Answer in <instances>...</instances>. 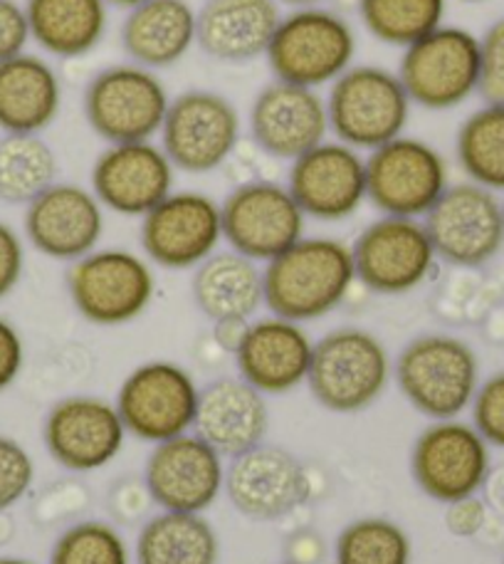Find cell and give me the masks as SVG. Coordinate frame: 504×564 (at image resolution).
<instances>
[{
    "label": "cell",
    "instance_id": "30bf717a",
    "mask_svg": "<svg viewBox=\"0 0 504 564\" xmlns=\"http://www.w3.org/2000/svg\"><path fill=\"white\" fill-rule=\"evenodd\" d=\"M240 132V112L226 95L213 89H186L171 97L158 137L176 171L210 174L235 154Z\"/></svg>",
    "mask_w": 504,
    "mask_h": 564
},
{
    "label": "cell",
    "instance_id": "d6986e66",
    "mask_svg": "<svg viewBox=\"0 0 504 564\" xmlns=\"http://www.w3.org/2000/svg\"><path fill=\"white\" fill-rule=\"evenodd\" d=\"M311 482L302 460L282 446L250 448L226 470V496L250 520L270 522L287 518L309 500Z\"/></svg>",
    "mask_w": 504,
    "mask_h": 564
},
{
    "label": "cell",
    "instance_id": "f907efd6",
    "mask_svg": "<svg viewBox=\"0 0 504 564\" xmlns=\"http://www.w3.org/2000/svg\"><path fill=\"white\" fill-rule=\"evenodd\" d=\"M287 564H299V562H287Z\"/></svg>",
    "mask_w": 504,
    "mask_h": 564
},
{
    "label": "cell",
    "instance_id": "d4e9b609",
    "mask_svg": "<svg viewBox=\"0 0 504 564\" xmlns=\"http://www.w3.org/2000/svg\"><path fill=\"white\" fill-rule=\"evenodd\" d=\"M270 429L265 394L240 377H223L200 389L194 431L223 458L260 446Z\"/></svg>",
    "mask_w": 504,
    "mask_h": 564
},
{
    "label": "cell",
    "instance_id": "ab89813d",
    "mask_svg": "<svg viewBox=\"0 0 504 564\" xmlns=\"http://www.w3.org/2000/svg\"><path fill=\"white\" fill-rule=\"evenodd\" d=\"M30 43V25L25 6L18 0H0V63L25 53Z\"/></svg>",
    "mask_w": 504,
    "mask_h": 564
},
{
    "label": "cell",
    "instance_id": "e0dca14e",
    "mask_svg": "<svg viewBox=\"0 0 504 564\" xmlns=\"http://www.w3.org/2000/svg\"><path fill=\"white\" fill-rule=\"evenodd\" d=\"M226 470L223 456L196 431H188L151 448L144 488L161 510L204 516L226 490Z\"/></svg>",
    "mask_w": 504,
    "mask_h": 564
},
{
    "label": "cell",
    "instance_id": "44dd1931",
    "mask_svg": "<svg viewBox=\"0 0 504 564\" xmlns=\"http://www.w3.org/2000/svg\"><path fill=\"white\" fill-rule=\"evenodd\" d=\"M25 236L37 253L75 263L105 236V206L92 188L55 181L25 206Z\"/></svg>",
    "mask_w": 504,
    "mask_h": 564
},
{
    "label": "cell",
    "instance_id": "f546056e",
    "mask_svg": "<svg viewBox=\"0 0 504 564\" xmlns=\"http://www.w3.org/2000/svg\"><path fill=\"white\" fill-rule=\"evenodd\" d=\"M30 40L57 59H77L102 45L107 0H25Z\"/></svg>",
    "mask_w": 504,
    "mask_h": 564
},
{
    "label": "cell",
    "instance_id": "8d00e7d4",
    "mask_svg": "<svg viewBox=\"0 0 504 564\" xmlns=\"http://www.w3.org/2000/svg\"><path fill=\"white\" fill-rule=\"evenodd\" d=\"M35 480V463L18 441L0 436V512L28 496Z\"/></svg>",
    "mask_w": 504,
    "mask_h": 564
},
{
    "label": "cell",
    "instance_id": "2e32d148",
    "mask_svg": "<svg viewBox=\"0 0 504 564\" xmlns=\"http://www.w3.org/2000/svg\"><path fill=\"white\" fill-rule=\"evenodd\" d=\"M220 240V204L200 191H174L141 218V248L149 263L166 270H196L218 253Z\"/></svg>",
    "mask_w": 504,
    "mask_h": 564
},
{
    "label": "cell",
    "instance_id": "681fc988",
    "mask_svg": "<svg viewBox=\"0 0 504 564\" xmlns=\"http://www.w3.org/2000/svg\"><path fill=\"white\" fill-rule=\"evenodd\" d=\"M465 3H482V0H465Z\"/></svg>",
    "mask_w": 504,
    "mask_h": 564
},
{
    "label": "cell",
    "instance_id": "60d3db41",
    "mask_svg": "<svg viewBox=\"0 0 504 564\" xmlns=\"http://www.w3.org/2000/svg\"><path fill=\"white\" fill-rule=\"evenodd\" d=\"M25 270L23 240L13 228L0 220V300H6L18 288Z\"/></svg>",
    "mask_w": 504,
    "mask_h": 564
},
{
    "label": "cell",
    "instance_id": "ee69618b",
    "mask_svg": "<svg viewBox=\"0 0 504 564\" xmlns=\"http://www.w3.org/2000/svg\"><path fill=\"white\" fill-rule=\"evenodd\" d=\"M245 329H248V322H218L216 325L218 345L228 351H235L240 339L245 335Z\"/></svg>",
    "mask_w": 504,
    "mask_h": 564
},
{
    "label": "cell",
    "instance_id": "836d02e7",
    "mask_svg": "<svg viewBox=\"0 0 504 564\" xmlns=\"http://www.w3.org/2000/svg\"><path fill=\"white\" fill-rule=\"evenodd\" d=\"M448 0H359L366 33L383 45L406 50L446 25Z\"/></svg>",
    "mask_w": 504,
    "mask_h": 564
},
{
    "label": "cell",
    "instance_id": "7402d4cb",
    "mask_svg": "<svg viewBox=\"0 0 504 564\" xmlns=\"http://www.w3.org/2000/svg\"><path fill=\"white\" fill-rule=\"evenodd\" d=\"M250 137L265 154L295 161L331 137L327 97L319 89L272 79L250 105Z\"/></svg>",
    "mask_w": 504,
    "mask_h": 564
},
{
    "label": "cell",
    "instance_id": "ac0fdd59",
    "mask_svg": "<svg viewBox=\"0 0 504 564\" xmlns=\"http://www.w3.org/2000/svg\"><path fill=\"white\" fill-rule=\"evenodd\" d=\"M287 188L307 218L347 220L366 200V156L329 137L292 161Z\"/></svg>",
    "mask_w": 504,
    "mask_h": 564
},
{
    "label": "cell",
    "instance_id": "8fae6325",
    "mask_svg": "<svg viewBox=\"0 0 504 564\" xmlns=\"http://www.w3.org/2000/svg\"><path fill=\"white\" fill-rule=\"evenodd\" d=\"M198 397L200 389L186 367L156 359L129 371L114 406L127 433L156 446L194 431Z\"/></svg>",
    "mask_w": 504,
    "mask_h": 564
},
{
    "label": "cell",
    "instance_id": "74e56055",
    "mask_svg": "<svg viewBox=\"0 0 504 564\" xmlns=\"http://www.w3.org/2000/svg\"><path fill=\"white\" fill-rule=\"evenodd\" d=\"M472 426L490 446L504 448V371L480 381V389L472 399Z\"/></svg>",
    "mask_w": 504,
    "mask_h": 564
},
{
    "label": "cell",
    "instance_id": "4dcf8cb0",
    "mask_svg": "<svg viewBox=\"0 0 504 564\" xmlns=\"http://www.w3.org/2000/svg\"><path fill=\"white\" fill-rule=\"evenodd\" d=\"M218 532L200 512L161 510L136 540V564H218Z\"/></svg>",
    "mask_w": 504,
    "mask_h": 564
},
{
    "label": "cell",
    "instance_id": "484cf974",
    "mask_svg": "<svg viewBox=\"0 0 504 564\" xmlns=\"http://www.w3.org/2000/svg\"><path fill=\"white\" fill-rule=\"evenodd\" d=\"M282 20L277 0H206L198 10L196 45L223 65L265 57Z\"/></svg>",
    "mask_w": 504,
    "mask_h": 564
},
{
    "label": "cell",
    "instance_id": "52a82bcc",
    "mask_svg": "<svg viewBox=\"0 0 504 564\" xmlns=\"http://www.w3.org/2000/svg\"><path fill=\"white\" fill-rule=\"evenodd\" d=\"M85 119L107 144L154 141L171 105V95L154 69L119 63L97 73L85 89Z\"/></svg>",
    "mask_w": 504,
    "mask_h": 564
},
{
    "label": "cell",
    "instance_id": "7dc6e473",
    "mask_svg": "<svg viewBox=\"0 0 504 564\" xmlns=\"http://www.w3.org/2000/svg\"><path fill=\"white\" fill-rule=\"evenodd\" d=\"M109 6H117V8H127V10H131V8H136V6H141V3H146V0H107Z\"/></svg>",
    "mask_w": 504,
    "mask_h": 564
},
{
    "label": "cell",
    "instance_id": "9c48e42d",
    "mask_svg": "<svg viewBox=\"0 0 504 564\" xmlns=\"http://www.w3.org/2000/svg\"><path fill=\"white\" fill-rule=\"evenodd\" d=\"M448 186V161L426 139L401 134L369 151L366 200L381 216L426 218Z\"/></svg>",
    "mask_w": 504,
    "mask_h": 564
},
{
    "label": "cell",
    "instance_id": "4fadbf2b",
    "mask_svg": "<svg viewBox=\"0 0 504 564\" xmlns=\"http://www.w3.org/2000/svg\"><path fill=\"white\" fill-rule=\"evenodd\" d=\"M438 260L456 268H482L504 248V204L495 191L472 181L450 184L423 218Z\"/></svg>",
    "mask_w": 504,
    "mask_h": 564
},
{
    "label": "cell",
    "instance_id": "e575fe53",
    "mask_svg": "<svg viewBox=\"0 0 504 564\" xmlns=\"http://www.w3.org/2000/svg\"><path fill=\"white\" fill-rule=\"evenodd\" d=\"M335 557V564H410L413 545L398 522L361 518L341 530Z\"/></svg>",
    "mask_w": 504,
    "mask_h": 564
},
{
    "label": "cell",
    "instance_id": "cb8c5ba5",
    "mask_svg": "<svg viewBox=\"0 0 504 564\" xmlns=\"http://www.w3.org/2000/svg\"><path fill=\"white\" fill-rule=\"evenodd\" d=\"M233 355L240 379H245L260 394L282 397L307 384L315 339L302 322L270 315L248 322Z\"/></svg>",
    "mask_w": 504,
    "mask_h": 564
},
{
    "label": "cell",
    "instance_id": "1f68e13d",
    "mask_svg": "<svg viewBox=\"0 0 504 564\" xmlns=\"http://www.w3.org/2000/svg\"><path fill=\"white\" fill-rule=\"evenodd\" d=\"M57 154L40 134L0 137V200L28 206L57 181Z\"/></svg>",
    "mask_w": 504,
    "mask_h": 564
},
{
    "label": "cell",
    "instance_id": "7bdbcfd3",
    "mask_svg": "<svg viewBox=\"0 0 504 564\" xmlns=\"http://www.w3.org/2000/svg\"><path fill=\"white\" fill-rule=\"evenodd\" d=\"M25 365V345L20 332L10 325L6 317H0V391L15 384Z\"/></svg>",
    "mask_w": 504,
    "mask_h": 564
},
{
    "label": "cell",
    "instance_id": "d6a6232c",
    "mask_svg": "<svg viewBox=\"0 0 504 564\" xmlns=\"http://www.w3.org/2000/svg\"><path fill=\"white\" fill-rule=\"evenodd\" d=\"M456 156L468 181L504 191V105H485L458 129Z\"/></svg>",
    "mask_w": 504,
    "mask_h": 564
},
{
    "label": "cell",
    "instance_id": "277c9868",
    "mask_svg": "<svg viewBox=\"0 0 504 564\" xmlns=\"http://www.w3.org/2000/svg\"><path fill=\"white\" fill-rule=\"evenodd\" d=\"M357 33L337 10L309 6L282 15L267 50L275 79L319 89L354 67Z\"/></svg>",
    "mask_w": 504,
    "mask_h": 564
},
{
    "label": "cell",
    "instance_id": "f35d334b",
    "mask_svg": "<svg viewBox=\"0 0 504 564\" xmlns=\"http://www.w3.org/2000/svg\"><path fill=\"white\" fill-rule=\"evenodd\" d=\"M480 97L485 105H504V18L480 37Z\"/></svg>",
    "mask_w": 504,
    "mask_h": 564
},
{
    "label": "cell",
    "instance_id": "5b68a950",
    "mask_svg": "<svg viewBox=\"0 0 504 564\" xmlns=\"http://www.w3.org/2000/svg\"><path fill=\"white\" fill-rule=\"evenodd\" d=\"M413 102L398 73L379 65H354L329 85L331 137L359 151H374L406 134Z\"/></svg>",
    "mask_w": 504,
    "mask_h": 564
},
{
    "label": "cell",
    "instance_id": "603a6c76",
    "mask_svg": "<svg viewBox=\"0 0 504 564\" xmlns=\"http://www.w3.org/2000/svg\"><path fill=\"white\" fill-rule=\"evenodd\" d=\"M43 438L59 466L89 473L109 466L122 453L127 429L112 401L67 397L50 409Z\"/></svg>",
    "mask_w": 504,
    "mask_h": 564
},
{
    "label": "cell",
    "instance_id": "83f0119b",
    "mask_svg": "<svg viewBox=\"0 0 504 564\" xmlns=\"http://www.w3.org/2000/svg\"><path fill=\"white\" fill-rule=\"evenodd\" d=\"M63 109V83L45 57L20 53L0 63L3 134H43Z\"/></svg>",
    "mask_w": 504,
    "mask_h": 564
},
{
    "label": "cell",
    "instance_id": "ffe728a7",
    "mask_svg": "<svg viewBox=\"0 0 504 564\" xmlns=\"http://www.w3.org/2000/svg\"><path fill=\"white\" fill-rule=\"evenodd\" d=\"M176 191V166L154 141L109 144L92 166V194L107 210L144 218Z\"/></svg>",
    "mask_w": 504,
    "mask_h": 564
},
{
    "label": "cell",
    "instance_id": "9a60e30c",
    "mask_svg": "<svg viewBox=\"0 0 504 564\" xmlns=\"http://www.w3.org/2000/svg\"><path fill=\"white\" fill-rule=\"evenodd\" d=\"M223 240L230 250L255 263H270L305 238L307 216L287 184L248 181L220 204Z\"/></svg>",
    "mask_w": 504,
    "mask_h": 564
},
{
    "label": "cell",
    "instance_id": "f6af8a7d",
    "mask_svg": "<svg viewBox=\"0 0 504 564\" xmlns=\"http://www.w3.org/2000/svg\"><path fill=\"white\" fill-rule=\"evenodd\" d=\"M482 490L487 492L490 506L504 516V466L497 470L495 468L490 470V476L485 480V486H482Z\"/></svg>",
    "mask_w": 504,
    "mask_h": 564
},
{
    "label": "cell",
    "instance_id": "4316f807",
    "mask_svg": "<svg viewBox=\"0 0 504 564\" xmlns=\"http://www.w3.org/2000/svg\"><path fill=\"white\" fill-rule=\"evenodd\" d=\"M198 10L188 0H146L131 8L122 23L129 63L158 69L174 67L196 45Z\"/></svg>",
    "mask_w": 504,
    "mask_h": 564
},
{
    "label": "cell",
    "instance_id": "3957f363",
    "mask_svg": "<svg viewBox=\"0 0 504 564\" xmlns=\"http://www.w3.org/2000/svg\"><path fill=\"white\" fill-rule=\"evenodd\" d=\"M391 377V355L374 332L339 327L315 341L307 387L331 414H359L376 404Z\"/></svg>",
    "mask_w": 504,
    "mask_h": 564
},
{
    "label": "cell",
    "instance_id": "8992f818",
    "mask_svg": "<svg viewBox=\"0 0 504 564\" xmlns=\"http://www.w3.org/2000/svg\"><path fill=\"white\" fill-rule=\"evenodd\" d=\"M75 310L99 327H122L139 319L156 297L149 258L124 248H97L67 270Z\"/></svg>",
    "mask_w": 504,
    "mask_h": 564
},
{
    "label": "cell",
    "instance_id": "ba28073f",
    "mask_svg": "<svg viewBox=\"0 0 504 564\" xmlns=\"http://www.w3.org/2000/svg\"><path fill=\"white\" fill-rule=\"evenodd\" d=\"M398 77L413 105L448 112L480 93V37L465 28L440 25L403 50Z\"/></svg>",
    "mask_w": 504,
    "mask_h": 564
},
{
    "label": "cell",
    "instance_id": "c3c4849f",
    "mask_svg": "<svg viewBox=\"0 0 504 564\" xmlns=\"http://www.w3.org/2000/svg\"><path fill=\"white\" fill-rule=\"evenodd\" d=\"M0 564H33V562H25V560H15V557H0Z\"/></svg>",
    "mask_w": 504,
    "mask_h": 564
},
{
    "label": "cell",
    "instance_id": "7a4b0ae2",
    "mask_svg": "<svg viewBox=\"0 0 504 564\" xmlns=\"http://www.w3.org/2000/svg\"><path fill=\"white\" fill-rule=\"evenodd\" d=\"M393 379L418 414L430 421L458 419L480 389V359L465 339L430 332L401 349Z\"/></svg>",
    "mask_w": 504,
    "mask_h": 564
},
{
    "label": "cell",
    "instance_id": "f1b7e54d",
    "mask_svg": "<svg viewBox=\"0 0 504 564\" xmlns=\"http://www.w3.org/2000/svg\"><path fill=\"white\" fill-rule=\"evenodd\" d=\"M190 295L213 325L250 322L265 305V275L255 260L235 250H218L194 270Z\"/></svg>",
    "mask_w": 504,
    "mask_h": 564
},
{
    "label": "cell",
    "instance_id": "bcb514c9",
    "mask_svg": "<svg viewBox=\"0 0 504 564\" xmlns=\"http://www.w3.org/2000/svg\"><path fill=\"white\" fill-rule=\"evenodd\" d=\"M277 3H285L292 8H309V6H319L321 0H277Z\"/></svg>",
    "mask_w": 504,
    "mask_h": 564
},
{
    "label": "cell",
    "instance_id": "5bb4252c",
    "mask_svg": "<svg viewBox=\"0 0 504 564\" xmlns=\"http://www.w3.org/2000/svg\"><path fill=\"white\" fill-rule=\"evenodd\" d=\"M490 443L472 423L432 421L410 451V473L430 500L450 502L478 496L492 470Z\"/></svg>",
    "mask_w": 504,
    "mask_h": 564
},
{
    "label": "cell",
    "instance_id": "7c38bea8",
    "mask_svg": "<svg viewBox=\"0 0 504 564\" xmlns=\"http://www.w3.org/2000/svg\"><path fill=\"white\" fill-rule=\"evenodd\" d=\"M357 282L376 295H406L436 273L438 253L423 218L381 216L351 246Z\"/></svg>",
    "mask_w": 504,
    "mask_h": 564
},
{
    "label": "cell",
    "instance_id": "b9f144b4",
    "mask_svg": "<svg viewBox=\"0 0 504 564\" xmlns=\"http://www.w3.org/2000/svg\"><path fill=\"white\" fill-rule=\"evenodd\" d=\"M487 522V502L478 496L450 502L446 510V528L456 538H475Z\"/></svg>",
    "mask_w": 504,
    "mask_h": 564
},
{
    "label": "cell",
    "instance_id": "816d5d0a",
    "mask_svg": "<svg viewBox=\"0 0 504 564\" xmlns=\"http://www.w3.org/2000/svg\"><path fill=\"white\" fill-rule=\"evenodd\" d=\"M502 204H504V200H502Z\"/></svg>",
    "mask_w": 504,
    "mask_h": 564
},
{
    "label": "cell",
    "instance_id": "6da1fadb",
    "mask_svg": "<svg viewBox=\"0 0 504 564\" xmlns=\"http://www.w3.org/2000/svg\"><path fill=\"white\" fill-rule=\"evenodd\" d=\"M272 315L315 322L335 312L357 282L351 246L339 238L305 236L262 268Z\"/></svg>",
    "mask_w": 504,
    "mask_h": 564
},
{
    "label": "cell",
    "instance_id": "d590c367",
    "mask_svg": "<svg viewBox=\"0 0 504 564\" xmlns=\"http://www.w3.org/2000/svg\"><path fill=\"white\" fill-rule=\"evenodd\" d=\"M50 564H129V547L112 525L85 520L57 538Z\"/></svg>",
    "mask_w": 504,
    "mask_h": 564
}]
</instances>
